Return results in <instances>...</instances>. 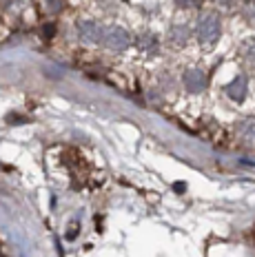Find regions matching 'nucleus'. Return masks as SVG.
Wrapping results in <instances>:
<instances>
[{
  "mask_svg": "<svg viewBox=\"0 0 255 257\" xmlns=\"http://www.w3.org/2000/svg\"><path fill=\"white\" fill-rule=\"evenodd\" d=\"M237 136L246 147H255V120H242L240 128H237Z\"/></svg>",
  "mask_w": 255,
  "mask_h": 257,
  "instance_id": "423d86ee",
  "label": "nucleus"
},
{
  "mask_svg": "<svg viewBox=\"0 0 255 257\" xmlns=\"http://www.w3.org/2000/svg\"><path fill=\"white\" fill-rule=\"evenodd\" d=\"M102 42H104V47L107 49H113V51H122V49H126L129 47V34H126L122 27H107V29L102 31Z\"/></svg>",
  "mask_w": 255,
  "mask_h": 257,
  "instance_id": "f03ea898",
  "label": "nucleus"
},
{
  "mask_svg": "<svg viewBox=\"0 0 255 257\" xmlns=\"http://www.w3.org/2000/svg\"><path fill=\"white\" fill-rule=\"evenodd\" d=\"M215 3H217V5H224V7H231L233 0H215Z\"/></svg>",
  "mask_w": 255,
  "mask_h": 257,
  "instance_id": "9b49d317",
  "label": "nucleus"
},
{
  "mask_svg": "<svg viewBox=\"0 0 255 257\" xmlns=\"http://www.w3.org/2000/svg\"><path fill=\"white\" fill-rule=\"evenodd\" d=\"M169 40L173 45H187L189 40V27L187 25H173L171 27V34H169Z\"/></svg>",
  "mask_w": 255,
  "mask_h": 257,
  "instance_id": "0eeeda50",
  "label": "nucleus"
},
{
  "mask_svg": "<svg viewBox=\"0 0 255 257\" xmlns=\"http://www.w3.org/2000/svg\"><path fill=\"white\" fill-rule=\"evenodd\" d=\"M182 80H184V87H187L189 93H200V91L206 87V76L200 71V69H191V71H187Z\"/></svg>",
  "mask_w": 255,
  "mask_h": 257,
  "instance_id": "20e7f679",
  "label": "nucleus"
},
{
  "mask_svg": "<svg viewBox=\"0 0 255 257\" xmlns=\"http://www.w3.org/2000/svg\"><path fill=\"white\" fill-rule=\"evenodd\" d=\"M242 56H244V60H246L248 64H253L255 67V38H248L242 45Z\"/></svg>",
  "mask_w": 255,
  "mask_h": 257,
  "instance_id": "1a4fd4ad",
  "label": "nucleus"
},
{
  "mask_svg": "<svg viewBox=\"0 0 255 257\" xmlns=\"http://www.w3.org/2000/svg\"><path fill=\"white\" fill-rule=\"evenodd\" d=\"M138 47H140L142 51H147V53H153L158 49V40H156V36L153 34H142L140 36V40H138Z\"/></svg>",
  "mask_w": 255,
  "mask_h": 257,
  "instance_id": "6e6552de",
  "label": "nucleus"
},
{
  "mask_svg": "<svg viewBox=\"0 0 255 257\" xmlns=\"http://www.w3.org/2000/svg\"><path fill=\"white\" fill-rule=\"evenodd\" d=\"M175 5H178V7L189 9V7H195V5H198V0H175Z\"/></svg>",
  "mask_w": 255,
  "mask_h": 257,
  "instance_id": "9d476101",
  "label": "nucleus"
},
{
  "mask_svg": "<svg viewBox=\"0 0 255 257\" xmlns=\"http://www.w3.org/2000/svg\"><path fill=\"white\" fill-rule=\"evenodd\" d=\"M102 27L98 23H93V20H84V23L78 25V36H80V40L84 45H95V42L102 40Z\"/></svg>",
  "mask_w": 255,
  "mask_h": 257,
  "instance_id": "7ed1b4c3",
  "label": "nucleus"
},
{
  "mask_svg": "<svg viewBox=\"0 0 255 257\" xmlns=\"http://www.w3.org/2000/svg\"><path fill=\"white\" fill-rule=\"evenodd\" d=\"M220 36V18L213 12H204L198 18V40L202 45H213Z\"/></svg>",
  "mask_w": 255,
  "mask_h": 257,
  "instance_id": "f257e3e1",
  "label": "nucleus"
},
{
  "mask_svg": "<svg viewBox=\"0 0 255 257\" xmlns=\"http://www.w3.org/2000/svg\"><path fill=\"white\" fill-rule=\"evenodd\" d=\"M246 89H248V80L244 78V76H235V80H231V84H226L228 98L235 100V102L244 100V95H246Z\"/></svg>",
  "mask_w": 255,
  "mask_h": 257,
  "instance_id": "39448f33",
  "label": "nucleus"
}]
</instances>
